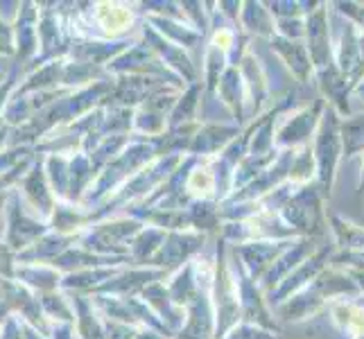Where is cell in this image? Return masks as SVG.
<instances>
[{
    "mask_svg": "<svg viewBox=\"0 0 364 339\" xmlns=\"http://www.w3.org/2000/svg\"><path fill=\"white\" fill-rule=\"evenodd\" d=\"M0 80H5V72H0Z\"/></svg>",
    "mask_w": 364,
    "mask_h": 339,
    "instance_id": "30bf717a",
    "label": "cell"
},
{
    "mask_svg": "<svg viewBox=\"0 0 364 339\" xmlns=\"http://www.w3.org/2000/svg\"><path fill=\"white\" fill-rule=\"evenodd\" d=\"M3 202H5V193L0 190V208H3Z\"/></svg>",
    "mask_w": 364,
    "mask_h": 339,
    "instance_id": "9c48e42d",
    "label": "cell"
},
{
    "mask_svg": "<svg viewBox=\"0 0 364 339\" xmlns=\"http://www.w3.org/2000/svg\"><path fill=\"white\" fill-rule=\"evenodd\" d=\"M9 224H7V233H5V244L11 251H25L30 249L34 242H39L46 235L48 226L39 220H32L28 212L21 208V195L18 190L9 193Z\"/></svg>",
    "mask_w": 364,
    "mask_h": 339,
    "instance_id": "6da1fadb",
    "label": "cell"
},
{
    "mask_svg": "<svg viewBox=\"0 0 364 339\" xmlns=\"http://www.w3.org/2000/svg\"><path fill=\"white\" fill-rule=\"evenodd\" d=\"M0 339H23V321H18L16 317H9L3 325Z\"/></svg>",
    "mask_w": 364,
    "mask_h": 339,
    "instance_id": "ba28073f",
    "label": "cell"
},
{
    "mask_svg": "<svg viewBox=\"0 0 364 339\" xmlns=\"http://www.w3.org/2000/svg\"><path fill=\"white\" fill-rule=\"evenodd\" d=\"M39 303H41V310L46 317H53V319H59V321H66L70 323L73 321V312H70V306L68 301L57 294V292H48V294H41L39 296Z\"/></svg>",
    "mask_w": 364,
    "mask_h": 339,
    "instance_id": "5b68a950",
    "label": "cell"
},
{
    "mask_svg": "<svg viewBox=\"0 0 364 339\" xmlns=\"http://www.w3.org/2000/svg\"><path fill=\"white\" fill-rule=\"evenodd\" d=\"M75 306H77V330L82 339H105V330L97 319H93V310L89 301L82 296H75Z\"/></svg>",
    "mask_w": 364,
    "mask_h": 339,
    "instance_id": "277c9868",
    "label": "cell"
},
{
    "mask_svg": "<svg viewBox=\"0 0 364 339\" xmlns=\"http://www.w3.org/2000/svg\"><path fill=\"white\" fill-rule=\"evenodd\" d=\"M23 197L28 199V204L39 212L41 217H50L55 212V199H53V190H50L46 172L41 168V163L28 172V177L23 179Z\"/></svg>",
    "mask_w": 364,
    "mask_h": 339,
    "instance_id": "7a4b0ae2",
    "label": "cell"
},
{
    "mask_svg": "<svg viewBox=\"0 0 364 339\" xmlns=\"http://www.w3.org/2000/svg\"><path fill=\"white\" fill-rule=\"evenodd\" d=\"M11 53H16L14 28L0 18V55H11Z\"/></svg>",
    "mask_w": 364,
    "mask_h": 339,
    "instance_id": "8992f818",
    "label": "cell"
},
{
    "mask_svg": "<svg viewBox=\"0 0 364 339\" xmlns=\"http://www.w3.org/2000/svg\"><path fill=\"white\" fill-rule=\"evenodd\" d=\"M16 279H21L25 285L34 287V290H39V294H48V292H57V287L61 285V276L57 269H50L46 265H23L16 269Z\"/></svg>",
    "mask_w": 364,
    "mask_h": 339,
    "instance_id": "3957f363",
    "label": "cell"
},
{
    "mask_svg": "<svg viewBox=\"0 0 364 339\" xmlns=\"http://www.w3.org/2000/svg\"><path fill=\"white\" fill-rule=\"evenodd\" d=\"M14 251H11L7 244H0V276L3 279H14Z\"/></svg>",
    "mask_w": 364,
    "mask_h": 339,
    "instance_id": "52a82bcc",
    "label": "cell"
}]
</instances>
